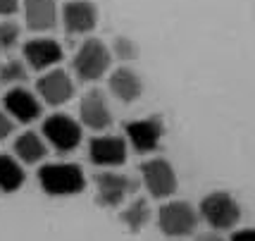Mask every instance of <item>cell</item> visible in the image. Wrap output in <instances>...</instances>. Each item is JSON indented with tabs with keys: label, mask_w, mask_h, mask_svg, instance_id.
<instances>
[{
	"label": "cell",
	"mask_w": 255,
	"mask_h": 241,
	"mask_svg": "<svg viewBox=\"0 0 255 241\" xmlns=\"http://www.w3.org/2000/svg\"><path fill=\"white\" fill-rule=\"evenodd\" d=\"M79 117H81V122L89 129H96V132H103V129L110 127L112 112H110V105H108V98L103 96V91L91 88L89 93L81 98V103H79Z\"/></svg>",
	"instance_id": "9c48e42d"
},
{
	"label": "cell",
	"mask_w": 255,
	"mask_h": 241,
	"mask_svg": "<svg viewBox=\"0 0 255 241\" xmlns=\"http://www.w3.org/2000/svg\"><path fill=\"white\" fill-rule=\"evenodd\" d=\"M36 91L48 105H65L67 100H72V96H74V84H72L67 72L50 69L36 81Z\"/></svg>",
	"instance_id": "30bf717a"
},
{
	"label": "cell",
	"mask_w": 255,
	"mask_h": 241,
	"mask_svg": "<svg viewBox=\"0 0 255 241\" xmlns=\"http://www.w3.org/2000/svg\"><path fill=\"white\" fill-rule=\"evenodd\" d=\"M110 91L115 98H120L122 103H133L136 98H141L143 93V81L141 77L129 69V67H120L117 72L110 74Z\"/></svg>",
	"instance_id": "2e32d148"
},
{
	"label": "cell",
	"mask_w": 255,
	"mask_h": 241,
	"mask_svg": "<svg viewBox=\"0 0 255 241\" xmlns=\"http://www.w3.org/2000/svg\"><path fill=\"white\" fill-rule=\"evenodd\" d=\"M14 153H17V158L26 165L41 163L45 158V143L41 141L38 134L24 132L22 136H17V141H14Z\"/></svg>",
	"instance_id": "e0dca14e"
},
{
	"label": "cell",
	"mask_w": 255,
	"mask_h": 241,
	"mask_svg": "<svg viewBox=\"0 0 255 241\" xmlns=\"http://www.w3.org/2000/svg\"><path fill=\"white\" fill-rule=\"evenodd\" d=\"M43 134L57 153H72L81 143V127L69 115H50L43 122Z\"/></svg>",
	"instance_id": "5b68a950"
},
{
	"label": "cell",
	"mask_w": 255,
	"mask_h": 241,
	"mask_svg": "<svg viewBox=\"0 0 255 241\" xmlns=\"http://www.w3.org/2000/svg\"><path fill=\"white\" fill-rule=\"evenodd\" d=\"M62 19L69 33H89L98 24V10L91 0H69L62 7Z\"/></svg>",
	"instance_id": "8fae6325"
},
{
	"label": "cell",
	"mask_w": 255,
	"mask_h": 241,
	"mask_svg": "<svg viewBox=\"0 0 255 241\" xmlns=\"http://www.w3.org/2000/svg\"><path fill=\"white\" fill-rule=\"evenodd\" d=\"M141 172H143V182L153 198H167L177 191V175H174L172 165L162 158L143 163Z\"/></svg>",
	"instance_id": "52a82bcc"
},
{
	"label": "cell",
	"mask_w": 255,
	"mask_h": 241,
	"mask_svg": "<svg viewBox=\"0 0 255 241\" xmlns=\"http://www.w3.org/2000/svg\"><path fill=\"white\" fill-rule=\"evenodd\" d=\"M24 57L33 69H48L62 60V45L55 38H31L24 43Z\"/></svg>",
	"instance_id": "5bb4252c"
},
{
	"label": "cell",
	"mask_w": 255,
	"mask_h": 241,
	"mask_svg": "<svg viewBox=\"0 0 255 241\" xmlns=\"http://www.w3.org/2000/svg\"><path fill=\"white\" fill-rule=\"evenodd\" d=\"M120 220L127 225V230L131 232V234H138L148 225V220H150V206L145 203L143 198L141 201H133L131 206L120 215Z\"/></svg>",
	"instance_id": "d6986e66"
},
{
	"label": "cell",
	"mask_w": 255,
	"mask_h": 241,
	"mask_svg": "<svg viewBox=\"0 0 255 241\" xmlns=\"http://www.w3.org/2000/svg\"><path fill=\"white\" fill-rule=\"evenodd\" d=\"M196 222H198V213L186 201H172L157 213V225L167 237H189L196 230Z\"/></svg>",
	"instance_id": "277c9868"
},
{
	"label": "cell",
	"mask_w": 255,
	"mask_h": 241,
	"mask_svg": "<svg viewBox=\"0 0 255 241\" xmlns=\"http://www.w3.org/2000/svg\"><path fill=\"white\" fill-rule=\"evenodd\" d=\"M232 241H255V232L253 230H241L232 237Z\"/></svg>",
	"instance_id": "d4e9b609"
},
{
	"label": "cell",
	"mask_w": 255,
	"mask_h": 241,
	"mask_svg": "<svg viewBox=\"0 0 255 241\" xmlns=\"http://www.w3.org/2000/svg\"><path fill=\"white\" fill-rule=\"evenodd\" d=\"M26 77H29V72H26V65L22 60H7L0 65V84H5V86L24 84Z\"/></svg>",
	"instance_id": "ffe728a7"
},
{
	"label": "cell",
	"mask_w": 255,
	"mask_h": 241,
	"mask_svg": "<svg viewBox=\"0 0 255 241\" xmlns=\"http://www.w3.org/2000/svg\"><path fill=\"white\" fill-rule=\"evenodd\" d=\"M24 184V170L22 165L17 163L10 155H0V191L5 194H14L19 191V187Z\"/></svg>",
	"instance_id": "ac0fdd59"
},
{
	"label": "cell",
	"mask_w": 255,
	"mask_h": 241,
	"mask_svg": "<svg viewBox=\"0 0 255 241\" xmlns=\"http://www.w3.org/2000/svg\"><path fill=\"white\" fill-rule=\"evenodd\" d=\"M19 43V26L12 19H0V55L10 53Z\"/></svg>",
	"instance_id": "44dd1931"
},
{
	"label": "cell",
	"mask_w": 255,
	"mask_h": 241,
	"mask_svg": "<svg viewBox=\"0 0 255 241\" xmlns=\"http://www.w3.org/2000/svg\"><path fill=\"white\" fill-rule=\"evenodd\" d=\"M196 241H224V239H220L217 234H203V237H198Z\"/></svg>",
	"instance_id": "484cf974"
},
{
	"label": "cell",
	"mask_w": 255,
	"mask_h": 241,
	"mask_svg": "<svg viewBox=\"0 0 255 241\" xmlns=\"http://www.w3.org/2000/svg\"><path fill=\"white\" fill-rule=\"evenodd\" d=\"M200 215L208 220V225L215 230H232L241 220V208L227 191H215V194L203 198Z\"/></svg>",
	"instance_id": "3957f363"
},
{
	"label": "cell",
	"mask_w": 255,
	"mask_h": 241,
	"mask_svg": "<svg viewBox=\"0 0 255 241\" xmlns=\"http://www.w3.org/2000/svg\"><path fill=\"white\" fill-rule=\"evenodd\" d=\"M89 158L91 163L103 165V167L122 165L127 160V143L122 136H110V134L96 136L89 143Z\"/></svg>",
	"instance_id": "7c38bea8"
},
{
	"label": "cell",
	"mask_w": 255,
	"mask_h": 241,
	"mask_svg": "<svg viewBox=\"0 0 255 241\" xmlns=\"http://www.w3.org/2000/svg\"><path fill=\"white\" fill-rule=\"evenodd\" d=\"M19 7V0H0V17H10Z\"/></svg>",
	"instance_id": "cb8c5ba5"
},
{
	"label": "cell",
	"mask_w": 255,
	"mask_h": 241,
	"mask_svg": "<svg viewBox=\"0 0 255 241\" xmlns=\"http://www.w3.org/2000/svg\"><path fill=\"white\" fill-rule=\"evenodd\" d=\"M2 108L7 110V115L12 120L24 122V124H29V122L41 117V103L26 88H12V91H7L5 98H2Z\"/></svg>",
	"instance_id": "4fadbf2b"
},
{
	"label": "cell",
	"mask_w": 255,
	"mask_h": 241,
	"mask_svg": "<svg viewBox=\"0 0 255 241\" xmlns=\"http://www.w3.org/2000/svg\"><path fill=\"white\" fill-rule=\"evenodd\" d=\"M38 184L48 196H74L86 187L81 167L74 163H53L38 170Z\"/></svg>",
	"instance_id": "6da1fadb"
},
{
	"label": "cell",
	"mask_w": 255,
	"mask_h": 241,
	"mask_svg": "<svg viewBox=\"0 0 255 241\" xmlns=\"http://www.w3.org/2000/svg\"><path fill=\"white\" fill-rule=\"evenodd\" d=\"M12 132H14V122H12V117L5 110H0V141L7 139Z\"/></svg>",
	"instance_id": "603a6c76"
},
{
	"label": "cell",
	"mask_w": 255,
	"mask_h": 241,
	"mask_svg": "<svg viewBox=\"0 0 255 241\" xmlns=\"http://www.w3.org/2000/svg\"><path fill=\"white\" fill-rule=\"evenodd\" d=\"M115 53L120 60H133L136 57V45L129 36H120L117 41H115Z\"/></svg>",
	"instance_id": "7402d4cb"
},
{
	"label": "cell",
	"mask_w": 255,
	"mask_h": 241,
	"mask_svg": "<svg viewBox=\"0 0 255 241\" xmlns=\"http://www.w3.org/2000/svg\"><path fill=\"white\" fill-rule=\"evenodd\" d=\"M96 203L100 208H117L131 191H136V182L120 172H98L96 175Z\"/></svg>",
	"instance_id": "8992f818"
},
{
	"label": "cell",
	"mask_w": 255,
	"mask_h": 241,
	"mask_svg": "<svg viewBox=\"0 0 255 241\" xmlns=\"http://www.w3.org/2000/svg\"><path fill=\"white\" fill-rule=\"evenodd\" d=\"M127 136H129L136 153H153L160 139L165 136V124H162L160 117L133 120L127 124Z\"/></svg>",
	"instance_id": "ba28073f"
},
{
	"label": "cell",
	"mask_w": 255,
	"mask_h": 241,
	"mask_svg": "<svg viewBox=\"0 0 255 241\" xmlns=\"http://www.w3.org/2000/svg\"><path fill=\"white\" fill-rule=\"evenodd\" d=\"M110 62L112 55L108 50V45L98 41V38H86L79 45L72 67H74V72H77V77L81 81H98L108 72Z\"/></svg>",
	"instance_id": "7a4b0ae2"
},
{
	"label": "cell",
	"mask_w": 255,
	"mask_h": 241,
	"mask_svg": "<svg viewBox=\"0 0 255 241\" xmlns=\"http://www.w3.org/2000/svg\"><path fill=\"white\" fill-rule=\"evenodd\" d=\"M26 26L33 31H50L57 24V2L55 0H24L22 5Z\"/></svg>",
	"instance_id": "9a60e30c"
}]
</instances>
